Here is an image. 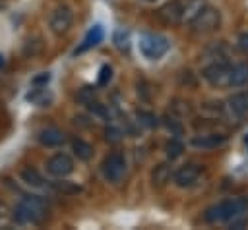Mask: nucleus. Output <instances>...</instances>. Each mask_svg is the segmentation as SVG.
Returning <instances> with one entry per match:
<instances>
[{"label":"nucleus","mask_w":248,"mask_h":230,"mask_svg":"<svg viewBox=\"0 0 248 230\" xmlns=\"http://www.w3.org/2000/svg\"><path fill=\"white\" fill-rule=\"evenodd\" d=\"M203 220L209 224H227L229 228H244L248 224V199L231 197L213 203L203 211Z\"/></svg>","instance_id":"obj_1"},{"label":"nucleus","mask_w":248,"mask_h":230,"mask_svg":"<svg viewBox=\"0 0 248 230\" xmlns=\"http://www.w3.org/2000/svg\"><path fill=\"white\" fill-rule=\"evenodd\" d=\"M14 224L17 226H39L48 218V205L39 195H23L12 209Z\"/></svg>","instance_id":"obj_2"},{"label":"nucleus","mask_w":248,"mask_h":230,"mask_svg":"<svg viewBox=\"0 0 248 230\" xmlns=\"http://www.w3.org/2000/svg\"><path fill=\"white\" fill-rule=\"evenodd\" d=\"M203 6V0H172L159 10V15L167 23H190Z\"/></svg>","instance_id":"obj_3"},{"label":"nucleus","mask_w":248,"mask_h":230,"mask_svg":"<svg viewBox=\"0 0 248 230\" xmlns=\"http://www.w3.org/2000/svg\"><path fill=\"white\" fill-rule=\"evenodd\" d=\"M231 68H232V64L225 62V60H215L202 70V77L211 87L225 89V87H231Z\"/></svg>","instance_id":"obj_4"},{"label":"nucleus","mask_w":248,"mask_h":230,"mask_svg":"<svg viewBox=\"0 0 248 230\" xmlns=\"http://www.w3.org/2000/svg\"><path fill=\"white\" fill-rule=\"evenodd\" d=\"M138 44H140V52L149 60H159L170 48L169 39H165L163 35H157V33H143L140 37Z\"/></svg>","instance_id":"obj_5"},{"label":"nucleus","mask_w":248,"mask_h":230,"mask_svg":"<svg viewBox=\"0 0 248 230\" xmlns=\"http://www.w3.org/2000/svg\"><path fill=\"white\" fill-rule=\"evenodd\" d=\"M221 23V14L219 10L211 8V6H203L196 17L190 21V29L196 33V35H207V33H213Z\"/></svg>","instance_id":"obj_6"},{"label":"nucleus","mask_w":248,"mask_h":230,"mask_svg":"<svg viewBox=\"0 0 248 230\" xmlns=\"http://www.w3.org/2000/svg\"><path fill=\"white\" fill-rule=\"evenodd\" d=\"M101 172H103L107 182L118 184L126 174V157H124V153L122 151H112L110 155H107L103 164H101Z\"/></svg>","instance_id":"obj_7"},{"label":"nucleus","mask_w":248,"mask_h":230,"mask_svg":"<svg viewBox=\"0 0 248 230\" xmlns=\"http://www.w3.org/2000/svg\"><path fill=\"white\" fill-rule=\"evenodd\" d=\"M72 23H74V12H72V8L66 6V4L56 6V8L52 10L50 17H48V27H50V31H52L56 37L66 35V33L70 31Z\"/></svg>","instance_id":"obj_8"},{"label":"nucleus","mask_w":248,"mask_h":230,"mask_svg":"<svg viewBox=\"0 0 248 230\" xmlns=\"http://www.w3.org/2000/svg\"><path fill=\"white\" fill-rule=\"evenodd\" d=\"M45 168H46V174L52 178H66L74 172V158L68 153H56L46 158Z\"/></svg>","instance_id":"obj_9"},{"label":"nucleus","mask_w":248,"mask_h":230,"mask_svg":"<svg viewBox=\"0 0 248 230\" xmlns=\"http://www.w3.org/2000/svg\"><path fill=\"white\" fill-rule=\"evenodd\" d=\"M225 112H227L229 118H232L236 122L246 118L248 116V89L231 95L225 102Z\"/></svg>","instance_id":"obj_10"},{"label":"nucleus","mask_w":248,"mask_h":230,"mask_svg":"<svg viewBox=\"0 0 248 230\" xmlns=\"http://www.w3.org/2000/svg\"><path fill=\"white\" fill-rule=\"evenodd\" d=\"M202 174L200 164H182L172 172V182L178 187H192Z\"/></svg>","instance_id":"obj_11"},{"label":"nucleus","mask_w":248,"mask_h":230,"mask_svg":"<svg viewBox=\"0 0 248 230\" xmlns=\"http://www.w3.org/2000/svg\"><path fill=\"white\" fill-rule=\"evenodd\" d=\"M227 143V135L225 133H198L190 139V145L202 151H213L219 149Z\"/></svg>","instance_id":"obj_12"},{"label":"nucleus","mask_w":248,"mask_h":230,"mask_svg":"<svg viewBox=\"0 0 248 230\" xmlns=\"http://www.w3.org/2000/svg\"><path fill=\"white\" fill-rule=\"evenodd\" d=\"M37 139H39V143L45 145V147H60V145L66 141V133H64L62 129L54 128V126H48V128L39 129Z\"/></svg>","instance_id":"obj_13"},{"label":"nucleus","mask_w":248,"mask_h":230,"mask_svg":"<svg viewBox=\"0 0 248 230\" xmlns=\"http://www.w3.org/2000/svg\"><path fill=\"white\" fill-rule=\"evenodd\" d=\"M103 37H105V33H103V27H101V25H93V27L87 31V35L83 37L81 44L76 48V54H81V52H85V50H89V48L97 46V44L103 41Z\"/></svg>","instance_id":"obj_14"},{"label":"nucleus","mask_w":248,"mask_h":230,"mask_svg":"<svg viewBox=\"0 0 248 230\" xmlns=\"http://www.w3.org/2000/svg\"><path fill=\"white\" fill-rule=\"evenodd\" d=\"M248 83V64L238 62L231 68V87H242Z\"/></svg>","instance_id":"obj_15"},{"label":"nucleus","mask_w":248,"mask_h":230,"mask_svg":"<svg viewBox=\"0 0 248 230\" xmlns=\"http://www.w3.org/2000/svg\"><path fill=\"white\" fill-rule=\"evenodd\" d=\"M19 178H21V182H23L25 186H31V187H43V186H45V178H43L35 168H31V166L23 168V170L19 172Z\"/></svg>","instance_id":"obj_16"},{"label":"nucleus","mask_w":248,"mask_h":230,"mask_svg":"<svg viewBox=\"0 0 248 230\" xmlns=\"http://www.w3.org/2000/svg\"><path fill=\"white\" fill-rule=\"evenodd\" d=\"M170 178H172V170H170V166H169L167 162L155 166V170H153V174H151V182H153V186H157V187L165 186Z\"/></svg>","instance_id":"obj_17"},{"label":"nucleus","mask_w":248,"mask_h":230,"mask_svg":"<svg viewBox=\"0 0 248 230\" xmlns=\"http://www.w3.org/2000/svg\"><path fill=\"white\" fill-rule=\"evenodd\" d=\"M72 151H74V155H76L79 160H89V158L93 157V147H91V143H87V141H83V139H74V141H72Z\"/></svg>","instance_id":"obj_18"},{"label":"nucleus","mask_w":248,"mask_h":230,"mask_svg":"<svg viewBox=\"0 0 248 230\" xmlns=\"http://www.w3.org/2000/svg\"><path fill=\"white\" fill-rule=\"evenodd\" d=\"M182 151H184V145H182V141L176 139V137H172V139H169V141L165 143V155H167L169 160L178 158V157L182 155Z\"/></svg>","instance_id":"obj_19"},{"label":"nucleus","mask_w":248,"mask_h":230,"mask_svg":"<svg viewBox=\"0 0 248 230\" xmlns=\"http://www.w3.org/2000/svg\"><path fill=\"white\" fill-rule=\"evenodd\" d=\"M52 187L62 195H74V193H78L81 189L79 186H76L74 182H68L64 178H56V182H52Z\"/></svg>","instance_id":"obj_20"},{"label":"nucleus","mask_w":248,"mask_h":230,"mask_svg":"<svg viewBox=\"0 0 248 230\" xmlns=\"http://www.w3.org/2000/svg\"><path fill=\"white\" fill-rule=\"evenodd\" d=\"M14 224V213L6 201H0V228H8Z\"/></svg>","instance_id":"obj_21"},{"label":"nucleus","mask_w":248,"mask_h":230,"mask_svg":"<svg viewBox=\"0 0 248 230\" xmlns=\"http://www.w3.org/2000/svg\"><path fill=\"white\" fill-rule=\"evenodd\" d=\"M78 101L81 102V104H91V102H95V89L93 87H81L79 89V93H78Z\"/></svg>","instance_id":"obj_22"},{"label":"nucleus","mask_w":248,"mask_h":230,"mask_svg":"<svg viewBox=\"0 0 248 230\" xmlns=\"http://www.w3.org/2000/svg\"><path fill=\"white\" fill-rule=\"evenodd\" d=\"M114 43H116V46L120 48V50H130V35H128V31H116V35H114Z\"/></svg>","instance_id":"obj_23"},{"label":"nucleus","mask_w":248,"mask_h":230,"mask_svg":"<svg viewBox=\"0 0 248 230\" xmlns=\"http://www.w3.org/2000/svg\"><path fill=\"white\" fill-rule=\"evenodd\" d=\"M138 122L143 124L145 128H155V126H157V118H155L151 112H143V110L138 112Z\"/></svg>","instance_id":"obj_24"},{"label":"nucleus","mask_w":248,"mask_h":230,"mask_svg":"<svg viewBox=\"0 0 248 230\" xmlns=\"http://www.w3.org/2000/svg\"><path fill=\"white\" fill-rule=\"evenodd\" d=\"M110 77H112V68L105 64V66L101 68V73H99V79H97V85H101V87H105V85H108V81H110Z\"/></svg>","instance_id":"obj_25"},{"label":"nucleus","mask_w":248,"mask_h":230,"mask_svg":"<svg viewBox=\"0 0 248 230\" xmlns=\"http://www.w3.org/2000/svg\"><path fill=\"white\" fill-rule=\"evenodd\" d=\"M165 126H167V129H169L170 133H174V135H180V133H182V126H180L178 120H174V118H165Z\"/></svg>","instance_id":"obj_26"},{"label":"nucleus","mask_w":248,"mask_h":230,"mask_svg":"<svg viewBox=\"0 0 248 230\" xmlns=\"http://www.w3.org/2000/svg\"><path fill=\"white\" fill-rule=\"evenodd\" d=\"M105 139L107 141H110V143H118L120 139H122V135H120V129H116V128H107V131H105Z\"/></svg>","instance_id":"obj_27"},{"label":"nucleus","mask_w":248,"mask_h":230,"mask_svg":"<svg viewBox=\"0 0 248 230\" xmlns=\"http://www.w3.org/2000/svg\"><path fill=\"white\" fill-rule=\"evenodd\" d=\"M236 46H238L240 52L248 54V31H244V33L238 35V39H236Z\"/></svg>","instance_id":"obj_28"},{"label":"nucleus","mask_w":248,"mask_h":230,"mask_svg":"<svg viewBox=\"0 0 248 230\" xmlns=\"http://www.w3.org/2000/svg\"><path fill=\"white\" fill-rule=\"evenodd\" d=\"M4 62H6V60H4V56L0 54V68H4Z\"/></svg>","instance_id":"obj_29"},{"label":"nucleus","mask_w":248,"mask_h":230,"mask_svg":"<svg viewBox=\"0 0 248 230\" xmlns=\"http://www.w3.org/2000/svg\"><path fill=\"white\" fill-rule=\"evenodd\" d=\"M143 2H155V0H143Z\"/></svg>","instance_id":"obj_30"},{"label":"nucleus","mask_w":248,"mask_h":230,"mask_svg":"<svg viewBox=\"0 0 248 230\" xmlns=\"http://www.w3.org/2000/svg\"><path fill=\"white\" fill-rule=\"evenodd\" d=\"M246 145H248V135H246Z\"/></svg>","instance_id":"obj_31"}]
</instances>
